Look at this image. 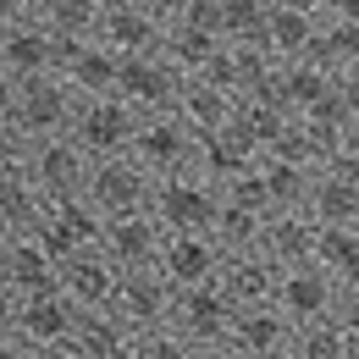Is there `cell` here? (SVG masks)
<instances>
[{"label": "cell", "instance_id": "cell-7", "mask_svg": "<svg viewBox=\"0 0 359 359\" xmlns=\"http://www.w3.org/2000/svg\"><path fill=\"white\" fill-rule=\"evenodd\" d=\"M182 83H188V72H177L155 50V55H122V83H116V94L133 105L138 116H161V111H177Z\"/></svg>", "mask_w": 359, "mask_h": 359}, {"label": "cell", "instance_id": "cell-30", "mask_svg": "<svg viewBox=\"0 0 359 359\" xmlns=\"http://www.w3.org/2000/svg\"><path fill=\"white\" fill-rule=\"evenodd\" d=\"M39 22H45L61 45H89V39H100L105 0H45V6H39Z\"/></svg>", "mask_w": 359, "mask_h": 359}, {"label": "cell", "instance_id": "cell-8", "mask_svg": "<svg viewBox=\"0 0 359 359\" xmlns=\"http://www.w3.org/2000/svg\"><path fill=\"white\" fill-rule=\"evenodd\" d=\"M67 50H72V45H61L39 17H34V22H11V28H0V67H6L17 83H34V78L61 72V67H67Z\"/></svg>", "mask_w": 359, "mask_h": 359}, {"label": "cell", "instance_id": "cell-45", "mask_svg": "<svg viewBox=\"0 0 359 359\" xmlns=\"http://www.w3.org/2000/svg\"><path fill=\"white\" fill-rule=\"evenodd\" d=\"M6 249H11V232L0 226V266H6Z\"/></svg>", "mask_w": 359, "mask_h": 359}, {"label": "cell", "instance_id": "cell-42", "mask_svg": "<svg viewBox=\"0 0 359 359\" xmlns=\"http://www.w3.org/2000/svg\"><path fill=\"white\" fill-rule=\"evenodd\" d=\"M144 6H149V11H161L166 22H177V17H188V11L199 6V0H144Z\"/></svg>", "mask_w": 359, "mask_h": 359}, {"label": "cell", "instance_id": "cell-4", "mask_svg": "<svg viewBox=\"0 0 359 359\" xmlns=\"http://www.w3.org/2000/svg\"><path fill=\"white\" fill-rule=\"evenodd\" d=\"M78 105H83V94L72 89L61 72H50V78H34V83H17V128L34 138H67L72 133V122H78Z\"/></svg>", "mask_w": 359, "mask_h": 359}, {"label": "cell", "instance_id": "cell-20", "mask_svg": "<svg viewBox=\"0 0 359 359\" xmlns=\"http://www.w3.org/2000/svg\"><path fill=\"white\" fill-rule=\"evenodd\" d=\"M100 39L116 50V55H155V50H161V39H166V17H161V11H149L144 0L105 6Z\"/></svg>", "mask_w": 359, "mask_h": 359}, {"label": "cell", "instance_id": "cell-12", "mask_svg": "<svg viewBox=\"0 0 359 359\" xmlns=\"http://www.w3.org/2000/svg\"><path fill=\"white\" fill-rule=\"evenodd\" d=\"M337 299H343V287L332 282V271L310 266H287L282 271V282H276V310L287 315L293 326H310V320H332L337 315Z\"/></svg>", "mask_w": 359, "mask_h": 359}, {"label": "cell", "instance_id": "cell-36", "mask_svg": "<svg viewBox=\"0 0 359 359\" xmlns=\"http://www.w3.org/2000/svg\"><path fill=\"white\" fill-rule=\"evenodd\" d=\"M133 359H199V348L182 337L177 326H161V332H144V337H138Z\"/></svg>", "mask_w": 359, "mask_h": 359}, {"label": "cell", "instance_id": "cell-41", "mask_svg": "<svg viewBox=\"0 0 359 359\" xmlns=\"http://www.w3.org/2000/svg\"><path fill=\"white\" fill-rule=\"evenodd\" d=\"M0 359H39V348H28L17 332H0Z\"/></svg>", "mask_w": 359, "mask_h": 359}, {"label": "cell", "instance_id": "cell-19", "mask_svg": "<svg viewBox=\"0 0 359 359\" xmlns=\"http://www.w3.org/2000/svg\"><path fill=\"white\" fill-rule=\"evenodd\" d=\"M39 238L67 260V255H78V249H100V238H105V216L89 205V194H78V199H55V205L45 210Z\"/></svg>", "mask_w": 359, "mask_h": 359}, {"label": "cell", "instance_id": "cell-3", "mask_svg": "<svg viewBox=\"0 0 359 359\" xmlns=\"http://www.w3.org/2000/svg\"><path fill=\"white\" fill-rule=\"evenodd\" d=\"M133 161L155 182L161 177H182V172H194V161H199V133L182 122L177 111L144 116V122H138V138H133Z\"/></svg>", "mask_w": 359, "mask_h": 359}, {"label": "cell", "instance_id": "cell-48", "mask_svg": "<svg viewBox=\"0 0 359 359\" xmlns=\"http://www.w3.org/2000/svg\"><path fill=\"white\" fill-rule=\"evenodd\" d=\"M354 359H359V343H354Z\"/></svg>", "mask_w": 359, "mask_h": 359}, {"label": "cell", "instance_id": "cell-18", "mask_svg": "<svg viewBox=\"0 0 359 359\" xmlns=\"http://www.w3.org/2000/svg\"><path fill=\"white\" fill-rule=\"evenodd\" d=\"M222 293L238 304V310H255V304H276V282H282V266L271 260L266 249H238L222 260Z\"/></svg>", "mask_w": 359, "mask_h": 359}, {"label": "cell", "instance_id": "cell-31", "mask_svg": "<svg viewBox=\"0 0 359 359\" xmlns=\"http://www.w3.org/2000/svg\"><path fill=\"white\" fill-rule=\"evenodd\" d=\"M315 266L332 271L337 287H359V226H320Z\"/></svg>", "mask_w": 359, "mask_h": 359}, {"label": "cell", "instance_id": "cell-2", "mask_svg": "<svg viewBox=\"0 0 359 359\" xmlns=\"http://www.w3.org/2000/svg\"><path fill=\"white\" fill-rule=\"evenodd\" d=\"M138 116L122 94H89L78 105V122H72V138L89 161H116V155H133V138H138Z\"/></svg>", "mask_w": 359, "mask_h": 359}, {"label": "cell", "instance_id": "cell-26", "mask_svg": "<svg viewBox=\"0 0 359 359\" xmlns=\"http://www.w3.org/2000/svg\"><path fill=\"white\" fill-rule=\"evenodd\" d=\"M177 116L199 138H210V133H222V128H232V116H238V94L216 89L210 78H188L182 94H177Z\"/></svg>", "mask_w": 359, "mask_h": 359}, {"label": "cell", "instance_id": "cell-9", "mask_svg": "<svg viewBox=\"0 0 359 359\" xmlns=\"http://www.w3.org/2000/svg\"><path fill=\"white\" fill-rule=\"evenodd\" d=\"M232 320H238V304L222 293V282L177 293V320H172V326H177L199 354H210V348H226V343H232Z\"/></svg>", "mask_w": 359, "mask_h": 359}, {"label": "cell", "instance_id": "cell-24", "mask_svg": "<svg viewBox=\"0 0 359 359\" xmlns=\"http://www.w3.org/2000/svg\"><path fill=\"white\" fill-rule=\"evenodd\" d=\"M61 78L72 83V89L83 94H116L122 83V55L105 45V39H89V45H72L67 50V67H61Z\"/></svg>", "mask_w": 359, "mask_h": 359}, {"label": "cell", "instance_id": "cell-11", "mask_svg": "<svg viewBox=\"0 0 359 359\" xmlns=\"http://www.w3.org/2000/svg\"><path fill=\"white\" fill-rule=\"evenodd\" d=\"M122 276H128V271L116 266L105 249H78V255L61 260V293L83 315H94V310H111V304H116Z\"/></svg>", "mask_w": 359, "mask_h": 359}, {"label": "cell", "instance_id": "cell-38", "mask_svg": "<svg viewBox=\"0 0 359 359\" xmlns=\"http://www.w3.org/2000/svg\"><path fill=\"white\" fill-rule=\"evenodd\" d=\"M39 6H45V0H0V28H11V22H34Z\"/></svg>", "mask_w": 359, "mask_h": 359}, {"label": "cell", "instance_id": "cell-27", "mask_svg": "<svg viewBox=\"0 0 359 359\" xmlns=\"http://www.w3.org/2000/svg\"><path fill=\"white\" fill-rule=\"evenodd\" d=\"M72 348H78L83 359H133L138 354V332L116 310H94V315H83Z\"/></svg>", "mask_w": 359, "mask_h": 359}, {"label": "cell", "instance_id": "cell-5", "mask_svg": "<svg viewBox=\"0 0 359 359\" xmlns=\"http://www.w3.org/2000/svg\"><path fill=\"white\" fill-rule=\"evenodd\" d=\"M22 172H28L34 188L55 205V199H78V194H89L94 161L78 149V138L67 133V138H39V144L28 149V166H22Z\"/></svg>", "mask_w": 359, "mask_h": 359}, {"label": "cell", "instance_id": "cell-46", "mask_svg": "<svg viewBox=\"0 0 359 359\" xmlns=\"http://www.w3.org/2000/svg\"><path fill=\"white\" fill-rule=\"evenodd\" d=\"M105 6H122V0H105Z\"/></svg>", "mask_w": 359, "mask_h": 359}, {"label": "cell", "instance_id": "cell-14", "mask_svg": "<svg viewBox=\"0 0 359 359\" xmlns=\"http://www.w3.org/2000/svg\"><path fill=\"white\" fill-rule=\"evenodd\" d=\"M320 22H326V17H315L310 6H299V0H276V6H271V17H266V39H260V45L271 50V61H276V67L315 61Z\"/></svg>", "mask_w": 359, "mask_h": 359}, {"label": "cell", "instance_id": "cell-32", "mask_svg": "<svg viewBox=\"0 0 359 359\" xmlns=\"http://www.w3.org/2000/svg\"><path fill=\"white\" fill-rule=\"evenodd\" d=\"M216 6V28L226 45H260L266 39L271 0H210Z\"/></svg>", "mask_w": 359, "mask_h": 359}, {"label": "cell", "instance_id": "cell-21", "mask_svg": "<svg viewBox=\"0 0 359 359\" xmlns=\"http://www.w3.org/2000/svg\"><path fill=\"white\" fill-rule=\"evenodd\" d=\"M260 155H266V149H260L255 138L232 122V128H222V133L199 138V161H194V172H199V177H210L216 188H226L232 177H243L249 166H260Z\"/></svg>", "mask_w": 359, "mask_h": 359}, {"label": "cell", "instance_id": "cell-43", "mask_svg": "<svg viewBox=\"0 0 359 359\" xmlns=\"http://www.w3.org/2000/svg\"><path fill=\"white\" fill-rule=\"evenodd\" d=\"M39 359H83V354H78V348L67 343V348H39Z\"/></svg>", "mask_w": 359, "mask_h": 359}, {"label": "cell", "instance_id": "cell-39", "mask_svg": "<svg viewBox=\"0 0 359 359\" xmlns=\"http://www.w3.org/2000/svg\"><path fill=\"white\" fill-rule=\"evenodd\" d=\"M337 320H343V332L359 343V287H343V299H337Z\"/></svg>", "mask_w": 359, "mask_h": 359}, {"label": "cell", "instance_id": "cell-17", "mask_svg": "<svg viewBox=\"0 0 359 359\" xmlns=\"http://www.w3.org/2000/svg\"><path fill=\"white\" fill-rule=\"evenodd\" d=\"M100 249H105V255H111L122 271H149V266H161L166 226L155 222L149 210H138V216H116V222H105Z\"/></svg>", "mask_w": 359, "mask_h": 359}, {"label": "cell", "instance_id": "cell-23", "mask_svg": "<svg viewBox=\"0 0 359 359\" xmlns=\"http://www.w3.org/2000/svg\"><path fill=\"white\" fill-rule=\"evenodd\" d=\"M315 243H320V222H315L310 210H276V216H266L260 249H266L282 271H287V266H310Z\"/></svg>", "mask_w": 359, "mask_h": 359}, {"label": "cell", "instance_id": "cell-29", "mask_svg": "<svg viewBox=\"0 0 359 359\" xmlns=\"http://www.w3.org/2000/svg\"><path fill=\"white\" fill-rule=\"evenodd\" d=\"M315 172H320V166H299V161H282V155H260V177H266L271 216H276V210H310Z\"/></svg>", "mask_w": 359, "mask_h": 359}, {"label": "cell", "instance_id": "cell-40", "mask_svg": "<svg viewBox=\"0 0 359 359\" xmlns=\"http://www.w3.org/2000/svg\"><path fill=\"white\" fill-rule=\"evenodd\" d=\"M17 116V78L0 67V122H11Z\"/></svg>", "mask_w": 359, "mask_h": 359}, {"label": "cell", "instance_id": "cell-25", "mask_svg": "<svg viewBox=\"0 0 359 359\" xmlns=\"http://www.w3.org/2000/svg\"><path fill=\"white\" fill-rule=\"evenodd\" d=\"M310 216L320 226H359V177L343 166H320L310 188Z\"/></svg>", "mask_w": 359, "mask_h": 359}, {"label": "cell", "instance_id": "cell-10", "mask_svg": "<svg viewBox=\"0 0 359 359\" xmlns=\"http://www.w3.org/2000/svg\"><path fill=\"white\" fill-rule=\"evenodd\" d=\"M111 310L122 315L138 337H144V332H161V326L177 320V287H172L155 266H149V271H128L122 287H116V304H111Z\"/></svg>", "mask_w": 359, "mask_h": 359}, {"label": "cell", "instance_id": "cell-1", "mask_svg": "<svg viewBox=\"0 0 359 359\" xmlns=\"http://www.w3.org/2000/svg\"><path fill=\"white\" fill-rule=\"evenodd\" d=\"M222 188L199 172H182V177H161L155 182V199H149V216L166 226V232H216L222 222Z\"/></svg>", "mask_w": 359, "mask_h": 359}, {"label": "cell", "instance_id": "cell-37", "mask_svg": "<svg viewBox=\"0 0 359 359\" xmlns=\"http://www.w3.org/2000/svg\"><path fill=\"white\" fill-rule=\"evenodd\" d=\"M28 149H34V138L22 133L17 122H0V177L22 172V166H28Z\"/></svg>", "mask_w": 359, "mask_h": 359}, {"label": "cell", "instance_id": "cell-47", "mask_svg": "<svg viewBox=\"0 0 359 359\" xmlns=\"http://www.w3.org/2000/svg\"><path fill=\"white\" fill-rule=\"evenodd\" d=\"M276 359H293V354H276Z\"/></svg>", "mask_w": 359, "mask_h": 359}, {"label": "cell", "instance_id": "cell-28", "mask_svg": "<svg viewBox=\"0 0 359 359\" xmlns=\"http://www.w3.org/2000/svg\"><path fill=\"white\" fill-rule=\"evenodd\" d=\"M45 210H50V199L34 188V177H28V172L0 177V226H6L11 238L39 232V226H45Z\"/></svg>", "mask_w": 359, "mask_h": 359}, {"label": "cell", "instance_id": "cell-34", "mask_svg": "<svg viewBox=\"0 0 359 359\" xmlns=\"http://www.w3.org/2000/svg\"><path fill=\"white\" fill-rule=\"evenodd\" d=\"M287 354H293V359H354V337H348L343 320L332 315V320H310V326H299Z\"/></svg>", "mask_w": 359, "mask_h": 359}, {"label": "cell", "instance_id": "cell-15", "mask_svg": "<svg viewBox=\"0 0 359 359\" xmlns=\"http://www.w3.org/2000/svg\"><path fill=\"white\" fill-rule=\"evenodd\" d=\"M78 326H83V310L67 293L22 299V315H17V337L28 348H67V343H78Z\"/></svg>", "mask_w": 359, "mask_h": 359}, {"label": "cell", "instance_id": "cell-44", "mask_svg": "<svg viewBox=\"0 0 359 359\" xmlns=\"http://www.w3.org/2000/svg\"><path fill=\"white\" fill-rule=\"evenodd\" d=\"M199 359H243V354H238V348L226 343V348H210V354H199Z\"/></svg>", "mask_w": 359, "mask_h": 359}, {"label": "cell", "instance_id": "cell-22", "mask_svg": "<svg viewBox=\"0 0 359 359\" xmlns=\"http://www.w3.org/2000/svg\"><path fill=\"white\" fill-rule=\"evenodd\" d=\"M293 320L276 310V304H255V310H238V320H232V348L243 359H276L293 348Z\"/></svg>", "mask_w": 359, "mask_h": 359}, {"label": "cell", "instance_id": "cell-33", "mask_svg": "<svg viewBox=\"0 0 359 359\" xmlns=\"http://www.w3.org/2000/svg\"><path fill=\"white\" fill-rule=\"evenodd\" d=\"M315 61H320L326 72H337V78L359 72V22H348V17H326V22H320Z\"/></svg>", "mask_w": 359, "mask_h": 359}, {"label": "cell", "instance_id": "cell-35", "mask_svg": "<svg viewBox=\"0 0 359 359\" xmlns=\"http://www.w3.org/2000/svg\"><path fill=\"white\" fill-rule=\"evenodd\" d=\"M226 199V194H222ZM216 243H222V255H238V249H260V238H266V216L260 210H249V205H222V222L210 232Z\"/></svg>", "mask_w": 359, "mask_h": 359}, {"label": "cell", "instance_id": "cell-13", "mask_svg": "<svg viewBox=\"0 0 359 359\" xmlns=\"http://www.w3.org/2000/svg\"><path fill=\"white\" fill-rule=\"evenodd\" d=\"M222 243L210 238V232H166V249H161V276L188 293V287H210L216 276H222Z\"/></svg>", "mask_w": 359, "mask_h": 359}, {"label": "cell", "instance_id": "cell-6", "mask_svg": "<svg viewBox=\"0 0 359 359\" xmlns=\"http://www.w3.org/2000/svg\"><path fill=\"white\" fill-rule=\"evenodd\" d=\"M149 199H155V177L138 166L133 155H116V161H94V172H89V205L100 210V216H105V222L149 210Z\"/></svg>", "mask_w": 359, "mask_h": 359}, {"label": "cell", "instance_id": "cell-16", "mask_svg": "<svg viewBox=\"0 0 359 359\" xmlns=\"http://www.w3.org/2000/svg\"><path fill=\"white\" fill-rule=\"evenodd\" d=\"M0 282H11L22 299L61 293V255L50 249L39 232H28V238H11V249H6V266H0Z\"/></svg>", "mask_w": 359, "mask_h": 359}]
</instances>
